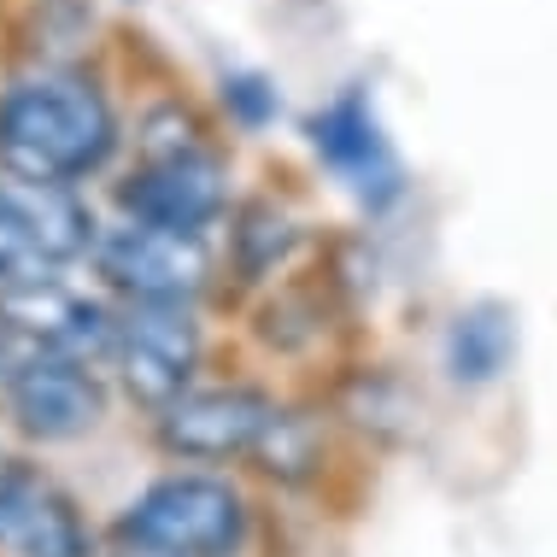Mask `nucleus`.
<instances>
[{"instance_id":"nucleus-1","label":"nucleus","mask_w":557,"mask_h":557,"mask_svg":"<svg viewBox=\"0 0 557 557\" xmlns=\"http://www.w3.org/2000/svg\"><path fill=\"white\" fill-rule=\"evenodd\" d=\"M117 112L88 71L41 65L0 88V171L48 188H77L117 153Z\"/></svg>"},{"instance_id":"nucleus-2","label":"nucleus","mask_w":557,"mask_h":557,"mask_svg":"<svg viewBox=\"0 0 557 557\" xmlns=\"http://www.w3.org/2000/svg\"><path fill=\"white\" fill-rule=\"evenodd\" d=\"M117 546L159 552V557H240L252 534V510L212 470H171L147 481L117 510Z\"/></svg>"},{"instance_id":"nucleus-3","label":"nucleus","mask_w":557,"mask_h":557,"mask_svg":"<svg viewBox=\"0 0 557 557\" xmlns=\"http://www.w3.org/2000/svg\"><path fill=\"white\" fill-rule=\"evenodd\" d=\"M95 212L77 188H48L0 171V294L65 276L95 252Z\"/></svg>"},{"instance_id":"nucleus-4","label":"nucleus","mask_w":557,"mask_h":557,"mask_svg":"<svg viewBox=\"0 0 557 557\" xmlns=\"http://www.w3.org/2000/svg\"><path fill=\"white\" fill-rule=\"evenodd\" d=\"M95 276L124 306H194L212 282V247L206 235L159 230V223H112L95 240Z\"/></svg>"},{"instance_id":"nucleus-5","label":"nucleus","mask_w":557,"mask_h":557,"mask_svg":"<svg viewBox=\"0 0 557 557\" xmlns=\"http://www.w3.org/2000/svg\"><path fill=\"white\" fill-rule=\"evenodd\" d=\"M117 206L135 223L206 235L230 206V171L212 147H200L194 135H176L164 147H147V159L117 183Z\"/></svg>"},{"instance_id":"nucleus-6","label":"nucleus","mask_w":557,"mask_h":557,"mask_svg":"<svg viewBox=\"0 0 557 557\" xmlns=\"http://www.w3.org/2000/svg\"><path fill=\"white\" fill-rule=\"evenodd\" d=\"M200 352H206V335L194 323V306H124L107 364L117 370V387L135 405L164 411L194 387Z\"/></svg>"},{"instance_id":"nucleus-7","label":"nucleus","mask_w":557,"mask_h":557,"mask_svg":"<svg viewBox=\"0 0 557 557\" xmlns=\"http://www.w3.org/2000/svg\"><path fill=\"white\" fill-rule=\"evenodd\" d=\"M282 411L259 387H188L176 405L159 411V446L183 463H230L259 458L276 434Z\"/></svg>"},{"instance_id":"nucleus-8","label":"nucleus","mask_w":557,"mask_h":557,"mask_svg":"<svg viewBox=\"0 0 557 557\" xmlns=\"http://www.w3.org/2000/svg\"><path fill=\"white\" fill-rule=\"evenodd\" d=\"M7 405L12 429L36 446H71V441H88L112 411V394H107V375L100 364H83V358H48L36 352L29 364L12 375V387L0 394Z\"/></svg>"},{"instance_id":"nucleus-9","label":"nucleus","mask_w":557,"mask_h":557,"mask_svg":"<svg viewBox=\"0 0 557 557\" xmlns=\"http://www.w3.org/2000/svg\"><path fill=\"white\" fill-rule=\"evenodd\" d=\"M95 522L41 463L0 458V557H95Z\"/></svg>"},{"instance_id":"nucleus-10","label":"nucleus","mask_w":557,"mask_h":557,"mask_svg":"<svg viewBox=\"0 0 557 557\" xmlns=\"http://www.w3.org/2000/svg\"><path fill=\"white\" fill-rule=\"evenodd\" d=\"M0 318L29 341V352L83 358V364H107L112 335H117V311H107L95 294L71 288L65 276L29 282V288H7L0 294Z\"/></svg>"},{"instance_id":"nucleus-11","label":"nucleus","mask_w":557,"mask_h":557,"mask_svg":"<svg viewBox=\"0 0 557 557\" xmlns=\"http://www.w3.org/2000/svg\"><path fill=\"white\" fill-rule=\"evenodd\" d=\"M311 147H318V159L364 206H387L399 194V159H394V147H387V135H382L370 100L358 95V88L341 100H329V107L311 117Z\"/></svg>"},{"instance_id":"nucleus-12","label":"nucleus","mask_w":557,"mask_h":557,"mask_svg":"<svg viewBox=\"0 0 557 557\" xmlns=\"http://www.w3.org/2000/svg\"><path fill=\"white\" fill-rule=\"evenodd\" d=\"M510 358V323L505 311L481 306L470 318L451 323V341H446V364L458 382H487V375H499Z\"/></svg>"},{"instance_id":"nucleus-13","label":"nucleus","mask_w":557,"mask_h":557,"mask_svg":"<svg viewBox=\"0 0 557 557\" xmlns=\"http://www.w3.org/2000/svg\"><path fill=\"white\" fill-rule=\"evenodd\" d=\"M223 107H230L235 124L264 129L270 117H276V88L264 77H252V71H230V77H223Z\"/></svg>"},{"instance_id":"nucleus-14","label":"nucleus","mask_w":557,"mask_h":557,"mask_svg":"<svg viewBox=\"0 0 557 557\" xmlns=\"http://www.w3.org/2000/svg\"><path fill=\"white\" fill-rule=\"evenodd\" d=\"M29 358H36V352H29V341H24L7 318H0V394L12 387V375H18V370L29 364Z\"/></svg>"},{"instance_id":"nucleus-15","label":"nucleus","mask_w":557,"mask_h":557,"mask_svg":"<svg viewBox=\"0 0 557 557\" xmlns=\"http://www.w3.org/2000/svg\"><path fill=\"white\" fill-rule=\"evenodd\" d=\"M117 557H159V552H129V546H124V552H117Z\"/></svg>"}]
</instances>
